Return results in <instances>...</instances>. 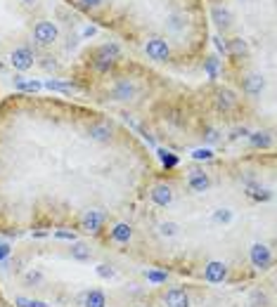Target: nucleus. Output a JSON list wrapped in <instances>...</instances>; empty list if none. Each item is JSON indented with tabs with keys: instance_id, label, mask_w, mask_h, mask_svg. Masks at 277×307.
<instances>
[{
	"instance_id": "1",
	"label": "nucleus",
	"mask_w": 277,
	"mask_h": 307,
	"mask_svg": "<svg viewBox=\"0 0 277 307\" xmlns=\"http://www.w3.org/2000/svg\"><path fill=\"white\" fill-rule=\"evenodd\" d=\"M118 54H121L118 45H114V43H107V45H102V47H97L93 64H95L97 71H107V69L111 66V62L118 59Z\"/></svg>"
},
{
	"instance_id": "2",
	"label": "nucleus",
	"mask_w": 277,
	"mask_h": 307,
	"mask_svg": "<svg viewBox=\"0 0 277 307\" xmlns=\"http://www.w3.org/2000/svg\"><path fill=\"white\" fill-rule=\"evenodd\" d=\"M145 52H147L149 59H154V62H166L170 54V47L166 41H161V38H152V41L145 43Z\"/></svg>"
},
{
	"instance_id": "3",
	"label": "nucleus",
	"mask_w": 277,
	"mask_h": 307,
	"mask_svg": "<svg viewBox=\"0 0 277 307\" xmlns=\"http://www.w3.org/2000/svg\"><path fill=\"white\" fill-rule=\"evenodd\" d=\"M249 258H251L254 267H258V269H270V265H273V253H270V248L263 246V244H254V246H251Z\"/></svg>"
},
{
	"instance_id": "4",
	"label": "nucleus",
	"mask_w": 277,
	"mask_h": 307,
	"mask_svg": "<svg viewBox=\"0 0 277 307\" xmlns=\"http://www.w3.org/2000/svg\"><path fill=\"white\" fill-rule=\"evenodd\" d=\"M33 38L41 43V45H50L57 41V26L53 21H38L33 26Z\"/></svg>"
},
{
	"instance_id": "5",
	"label": "nucleus",
	"mask_w": 277,
	"mask_h": 307,
	"mask_svg": "<svg viewBox=\"0 0 277 307\" xmlns=\"http://www.w3.org/2000/svg\"><path fill=\"white\" fill-rule=\"evenodd\" d=\"M10 64L17 71H26L33 66V52L31 47H14L10 54Z\"/></svg>"
},
{
	"instance_id": "6",
	"label": "nucleus",
	"mask_w": 277,
	"mask_h": 307,
	"mask_svg": "<svg viewBox=\"0 0 277 307\" xmlns=\"http://www.w3.org/2000/svg\"><path fill=\"white\" fill-rule=\"evenodd\" d=\"M76 303H78L81 307H105V305H107L105 293H102V291H97V288L81 293V296L76 298Z\"/></svg>"
},
{
	"instance_id": "7",
	"label": "nucleus",
	"mask_w": 277,
	"mask_h": 307,
	"mask_svg": "<svg viewBox=\"0 0 277 307\" xmlns=\"http://www.w3.org/2000/svg\"><path fill=\"white\" fill-rule=\"evenodd\" d=\"M225 274H227V267H225L223 263H218V260L209 263L206 269H204V279H206L209 284H221L225 279Z\"/></svg>"
},
{
	"instance_id": "8",
	"label": "nucleus",
	"mask_w": 277,
	"mask_h": 307,
	"mask_svg": "<svg viewBox=\"0 0 277 307\" xmlns=\"http://www.w3.org/2000/svg\"><path fill=\"white\" fill-rule=\"evenodd\" d=\"M102 222H105V215L100 211H88L83 215V220H81V227H83V232H93L97 234L102 229Z\"/></svg>"
},
{
	"instance_id": "9",
	"label": "nucleus",
	"mask_w": 277,
	"mask_h": 307,
	"mask_svg": "<svg viewBox=\"0 0 277 307\" xmlns=\"http://www.w3.org/2000/svg\"><path fill=\"white\" fill-rule=\"evenodd\" d=\"M187 187L194 194H204V191L209 189V175L202 173V170H192L190 177H187Z\"/></svg>"
},
{
	"instance_id": "10",
	"label": "nucleus",
	"mask_w": 277,
	"mask_h": 307,
	"mask_svg": "<svg viewBox=\"0 0 277 307\" xmlns=\"http://www.w3.org/2000/svg\"><path fill=\"white\" fill-rule=\"evenodd\" d=\"M88 135L95 139V142H109V135H111V126L107 121H97L88 128Z\"/></svg>"
},
{
	"instance_id": "11",
	"label": "nucleus",
	"mask_w": 277,
	"mask_h": 307,
	"mask_svg": "<svg viewBox=\"0 0 277 307\" xmlns=\"http://www.w3.org/2000/svg\"><path fill=\"white\" fill-rule=\"evenodd\" d=\"M135 95V85L130 83V81H118L114 88H111V97L118 99V102H126L130 97Z\"/></svg>"
},
{
	"instance_id": "12",
	"label": "nucleus",
	"mask_w": 277,
	"mask_h": 307,
	"mask_svg": "<svg viewBox=\"0 0 277 307\" xmlns=\"http://www.w3.org/2000/svg\"><path fill=\"white\" fill-rule=\"evenodd\" d=\"M166 307H190V298L182 288H170L166 293Z\"/></svg>"
},
{
	"instance_id": "13",
	"label": "nucleus",
	"mask_w": 277,
	"mask_h": 307,
	"mask_svg": "<svg viewBox=\"0 0 277 307\" xmlns=\"http://www.w3.org/2000/svg\"><path fill=\"white\" fill-rule=\"evenodd\" d=\"M152 201L157 203V206H168L170 201H173V191H170V187H166V184H159V187H154L152 189Z\"/></svg>"
},
{
	"instance_id": "14",
	"label": "nucleus",
	"mask_w": 277,
	"mask_h": 307,
	"mask_svg": "<svg viewBox=\"0 0 277 307\" xmlns=\"http://www.w3.org/2000/svg\"><path fill=\"white\" fill-rule=\"evenodd\" d=\"M263 88H266L263 76L251 74V76H246V78H244V92H246V95H258Z\"/></svg>"
},
{
	"instance_id": "15",
	"label": "nucleus",
	"mask_w": 277,
	"mask_h": 307,
	"mask_svg": "<svg viewBox=\"0 0 277 307\" xmlns=\"http://www.w3.org/2000/svg\"><path fill=\"white\" fill-rule=\"evenodd\" d=\"M130 236H133V229L128 227V224H116L114 229H111V239L114 241H118V244H128L130 241Z\"/></svg>"
},
{
	"instance_id": "16",
	"label": "nucleus",
	"mask_w": 277,
	"mask_h": 307,
	"mask_svg": "<svg viewBox=\"0 0 277 307\" xmlns=\"http://www.w3.org/2000/svg\"><path fill=\"white\" fill-rule=\"evenodd\" d=\"M14 88L21 90V92H38L43 88V83H38V81H26V78L17 76V78H14Z\"/></svg>"
},
{
	"instance_id": "17",
	"label": "nucleus",
	"mask_w": 277,
	"mask_h": 307,
	"mask_svg": "<svg viewBox=\"0 0 277 307\" xmlns=\"http://www.w3.org/2000/svg\"><path fill=\"white\" fill-rule=\"evenodd\" d=\"M246 194H249L254 201H268V199L273 196V194H270L268 189L258 187V184H254V182H249V184H246Z\"/></svg>"
},
{
	"instance_id": "18",
	"label": "nucleus",
	"mask_w": 277,
	"mask_h": 307,
	"mask_svg": "<svg viewBox=\"0 0 277 307\" xmlns=\"http://www.w3.org/2000/svg\"><path fill=\"white\" fill-rule=\"evenodd\" d=\"M213 19H216V24L221 29H227L230 21H232V14H230V10H225V7H213Z\"/></svg>"
},
{
	"instance_id": "19",
	"label": "nucleus",
	"mask_w": 277,
	"mask_h": 307,
	"mask_svg": "<svg viewBox=\"0 0 277 307\" xmlns=\"http://www.w3.org/2000/svg\"><path fill=\"white\" fill-rule=\"evenodd\" d=\"M90 255H93V251H90V248H88L85 244H74V246H71V258H74V260H78V263L90 260Z\"/></svg>"
},
{
	"instance_id": "20",
	"label": "nucleus",
	"mask_w": 277,
	"mask_h": 307,
	"mask_svg": "<svg viewBox=\"0 0 277 307\" xmlns=\"http://www.w3.org/2000/svg\"><path fill=\"white\" fill-rule=\"evenodd\" d=\"M234 104H237V97H234L230 90H221V92H218V106H221L223 111L232 109Z\"/></svg>"
},
{
	"instance_id": "21",
	"label": "nucleus",
	"mask_w": 277,
	"mask_h": 307,
	"mask_svg": "<svg viewBox=\"0 0 277 307\" xmlns=\"http://www.w3.org/2000/svg\"><path fill=\"white\" fill-rule=\"evenodd\" d=\"M227 54H246V43L242 38L227 41Z\"/></svg>"
},
{
	"instance_id": "22",
	"label": "nucleus",
	"mask_w": 277,
	"mask_h": 307,
	"mask_svg": "<svg viewBox=\"0 0 277 307\" xmlns=\"http://www.w3.org/2000/svg\"><path fill=\"white\" fill-rule=\"evenodd\" d=\"M159 159L166 168H175V166H178V156H173V154L166 151V149H159Z\"/></svg>"
},
{
	"instance_id": "23",
	"label": "nucleus",
	"mask_w": 277,
	"mask_h": 307,
	"mask_svg": "<svg viewBox=\"0 0 277 307\" xmlns=\"http://www.w3.org/2000/svg\"><path fill=\"white\" fill-rule=\"evenodd\" d=\"M204 71H206V74H209V78H218V59H216V57H209V59H206V62H204Z\"/></svg>"
},
{
	"instance_id": "24",
	"label": "nucleus",
	"mask_w": 277,
	"mask_h": 307,
	"mask_svg": "<svg viewBox=\"0 0 277 307\" xmlns=\"http://www.w3.org/2000/svg\"><path fill=\"white\" fill-rule=\"evenodd\" d=\"M145 276H147V281H152V284H164V281L168 279L166 272H157V269H147Z\"/></svg>"
},
{
	"instance_id": "25",
	"label": "nucleus",
	"mask_w": 277,
	"mask_h": 307,
	"mask_svg": "<svg viewBox=\"0 0 277 307\" xmlns=\"http://www.w3.org/2000/svg\"><path fill=\"white\" fill-rule=\"evenodd\" d=\"M232 220V211H227V208H218V211L213 213V222H223L227 224Z\"/></svg>"
},
{
	"instance_id": "26",
	"label": "nucleus",
	"mask_w": 277,
	"mask_h": 307,
	"mask_svg": "<svg viewBox=\"0 0 277 307\" xmlns=\"http://www.w3.org/2000/svg\"><path fill=\"white\" fill-rule=\"evenodd\" d=\"M45 88L48 90H55V92H69L71 90V85H66V83H59V81H45Z\"/></svg>"
},
{
	"instance_id": "27",
	"label": "nucleus",
	"mask_w": 277,
	"mask_h": 307,
	"mask_svg": "<svg viewBox=\"0 0 277 307\" xmlns=\"http://www.w3.org/2000/svg\"><path fill=\"white\" fill-rule=\"evenodd\" d=\"M17 307H48L43 300H29V298H14Z\"/></svg>"
},
{
	"instance_id": "28",
	"label": "nucleus",
	"mask_w": 277,
	"mask_h": 307,
	"mask_svg": "<svg viewBox=\"0 0 277 307\" xmlns=\"http://www.w3.org/2000/svg\"><path fill=\"white\" fill-rule=\"evenodd\" d=\"M251 142H254V147H270V135H266V132H254V135H251Z\"/></svg>"
},
{
	"instance_id": "29",
	"label": "nucleus",
	"mask_w": 277,
	"mask_h": 307,
	"mask_svg": "<svg viewBox=\"0 0 277 307\" xmlns=\"http://www.w3.org/2000/svg\"><path fill=\"white\" fill-rule=\"evenodd\" d=\"M192 159L194 161H211L213 159V151L211 149H194V151H192Z\"/></svg>"
},
{
	"instance_id": "30",
	"label": "nucleus",
	"mask_w": 277,
	"mask_h": 307,
	"mask_svg": "<svg viewBox=\"0 0 277 307\" xmlns=\"http://www.w3.org/2000/svg\"><path fill=\"white\" fill-rule=\"evenodd\" d=\"M24 281H26V286H38V284L43 281V272H38V269H31V272L26 274V279H24Z\"/></svg>"
},
{
	"instance_id": "31",
	"label": "nucleus",
	"mask_w": 277,
	"mask_h": 307,
	"mask_svg": "<svg viewBox=\"0 0 277 307\" xmlns=\"http://www.w3.org/2000/svg\"><path fill=\"white\" fill-rule=\"evenodd\" d=\"M159 234L161 236H175V234H178V224L175 222H164L159 227Z\"/></svg>"
},
{
	"instance_id": "32",
	"label": "nucleus",
	"mask_w": 277,
	"mask_h": 307,
	"mask_svg": "<svg viewBox=\"0 0 277 307\" xmlns=\"http://www.w3.org/2000/svg\"><path fill=\"white\" fill-rule=\"evenodd\" d=\"M97 276L100 279H111L114 276V267H109V265H97Z\"/></svg>"
},
{
	"instance_id": "33",
	"label": "nucleus",
	"mask_w": 277,
	"mask_h": 307,
	"mask_svg": "<svg viewBox=\"0 0 277 307\" xmlns=\"http://www.w3.org/2000/svg\"><path fill=\"white\" fill-rule=\"evenodd\" d=\"M251 303L258 305V307H266L268 305V296L266 293H261V291H254V293H251Z\"/></svg>"
},
{
	"instance_id": "34",
	"label": "nucleus",
	"mask_w": 277,
	"mask_h": 307,
	"mask_svg": "<svg viewBox=\"0 0 277 307\" xmlns=\"http://www.w3.org/2000/svg\"><path fill=\"white\" fill-rule=\"evenodd\" d=\"M168 29H173V31H180L182 29V19L178 17V14H173V17L168 19Z\"/></svg>"
},
{
	"instance_id": "35",
	"label": "nucleus",
	"mask_w": 277,
	"mask_h": 307,
	"mask_svg": "<svg viewBox=\"0 0 277 307\" xmlns=\"http://www.w3.org/2000/svg\"><path fill=\"white\" fill-rule=\"evenodd\" d=\"M55 236H57V239H64V241H71V244L76 241V234H74V232H64V229L55 232Z\"/></svg>"
},
{
	"instance_id": "36",
	"label": "nucleus",
	"mask_w": 277,
	"mask_h": 307,
	"mask_svg": "<svg viewBox=\"0 0 277 307\" xmlns=\"http://www.w3.org/2000/svg\"><path fill=\"white\" fill-rule=\"evenodd\" d=\"M78 2V7H83V10H90V7H97L102 0H76Z\"/></svg>"
},
{
	"instance_id": "37",
	"label": "nucleus",
	"mask_w": 277,
	"mask_h": 307,
	"mask_svg": "<svg viewBox=\"0 0 277 307\" xmlns=\"http://www.w3.org/2000/svg\"><path fill=\"white\" fill-rule=\"evenodd\" d=\"M10 246L7 244H0V263H2V260H5V258H7V255H10Z\"/></svg>"
},
{
	"instance_id": "38",
	"label": "nucleus",
	"mask_w": 277,
	"mask_h": 307,
	"mask_svg": "<svg viewBox=\"0 0 277 307\" xmlns=\"http://www.w3.org/2000/svg\"><path fill=\"white\" fill-rule=\"evenodd\" d=\"M206 142H218V132H216V130H206Z\"/></svg>"
},
{
	"instance_id": "39",
	"label": "nucleus",
	"mask_w": 277,
	"mask_h": 307,
	"mask_svg": "<svg viewBox=\"0 0 277 307\" xmlns=\"http://www.w3.org/2000/svg\"><path fill=\"white\" fill-rule=\"evenodd\" d=\"M95 33H97L95 26H85V29H83V38H90V36H95Z\"/></svg>"
},
{
	"instance_id": "40",
	"label": "nucleus",
	"mask_w": 277,
	"mask_h": 307,
	"mask_svg": "<svg viewBox=\"0 0 277 307\" xmlns=\"http://www.w3.org/2000/svg\"><path fill=\"white\" fill-rule=\"evenodd\" d=\"M21 2H26V5H31V2H33V0H21Z\"/></svg>"
}]
</instances>
